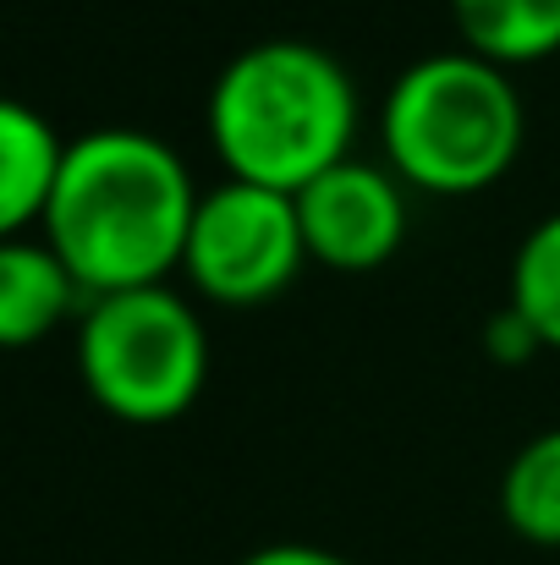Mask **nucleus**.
<instances>
[{"mask_svg":"<svg viewBox=\"0 0 560 565\" xmlns=\"http://www.w3.org/2000/svg\"><path fill=\"white\" fill-rule=\"evenodd\" d=\"M308 264L297 198L253 182H220L198 192L182 247L187 286L214 308L275 302Z\"/></svg>","mask_w":560,"mask_h":565,"instance_id":"39448f33","label":"nucleus"},{"mask_svg":"<svg viewBox=\"0 0 560 565\" xmlns=\"http://www.w3.org/2000/svg\"><path fill=\"white\" fill-rule=\"evenodd\" d=\"M61 132L22 99L0 94V242L6 236H28L61 177Z\"/></svg>","mask_w":560,"mask_h":565,"instance_id":"6e6552de","label":"nucleus"},{"mask_svg":"<svg viewBox=\"0 0 560 565\" xmlns=\"http://www.w3.org/2000/svg\"><path fill=\"white\" fill-rule=\"evenodd\" d=\"M297 220L308 264H325L336 275H373L406 242V188L395 182V171L352 154L297 192Z\"/></svg>","mask_w":560,"mask_h":565,"instance_id":"423d86ee","label":"nucleus"},{"mask_svg":"<svg viewBox=\"0 0 560 565\" xmlns=\"http://www.w3.org/2000/svg\"><path fill=\"white\" fill-rule=\"evenodd\" d=\"M500 522L533 544L560 550V428L533 434L500 472Z\"/></svg>","mask_w":560,"mask_h":565,"instance_id":"9d476101","label":"nucleus"},{"mask_svg":"<svg viewBox=\"0 0 560 565\" xmlns=\"http://www.w3.org/2000/svg\"><path fill=\"white\" fill-rule=\"evenodd\" d=\"M198 188L187 160L155 132L99 127L66 143L39 236L83 297L160 286L182 269Z\"/></svg>","mask_w":560,"mask_h":565,"instance_id":"f257e3e1","label":"nucleus"},{"mask_svg":"<svg viewBox=\"0 0 560 565\" xmlns=\"http://www.w3.org/2000/svg\"><path fill=\"white\" fill-rule=\"evenodd\" d=\"M203 127L231 182L297 198L314 177L352 160L358 83L325 44L258 39L214 72Z\"/></svg>","mask_w":560,"mask_h":565,"instance_id":"f03ea898","label":"nucleus"},{"mask_svg":"<svg viewBox=\"0 0 560 565\" xmlns=\"http://www.w3.org/2000/svg\"><path fill=\"white\" fill-rule=\"evenodd\" d=\"M484 347H489V358L495 363H506V369H517V363H533L545 347H539V335L528 330V319L517 313V308H500L489 324H484Z\"/></svg>","mask_w":560,"mask_h":565,"instance_id":"f8f14e48","label":"nucleus"},{"mask_svg":"<svg viewBox=\"0 0 560 565\" xmlns=\"http://www.w3.org/2000/svg\"><path fill=\"white\" fill-rule=\"evenodd\" d=\"M236 565H352L336 550H319V544H264L253 555H242Z\"/></svg>","mask_w":560,"mask_h":565,"instance_id":"ddd939ff","label":"nucleus"},{"mask_svg":"<svg viewBox=\"0 0 560 565\" xmlns=\"http://www.w3.org/2000/svg\"><path fill=\"white\" fill-rule=\"evenodd\" d=\"M77 379L116 423H177L209 384L203 313L171 291V280L88 297L77 319Z\"/></svg>","mask_w":560,"mask_h":565,"instance_id":"20e7f679","label":"nucleus"},{"mask_svg":"<svg viewBox=\"0 0 560 565\" xmlns=\"http://www.w3.org/2000/svg\"><path fill=\"white\" fill-rule=\"evenodd\" d=\"M528 110L506 66L473 50L412 61L379 110V143L395 182L429 198L489 192L522 154Z\"/></svg>","mask_w":560,"mask_h":565,"instance_id":"7ed1b4c3","label":"nucleus"},{"mask_svg":"<svg viewBox=\"0 0 560 565\" xmlns=\"http://www.w3.org/2000/svg\"><path fill=\"white\" fill-rule=\"evenodd\" d=\"M506 308H517L528 319V330L539 335L545 352H560V209L545 214L517 242Z\"/></svg>","mask_w":560,"mask_h":565,"instance_id":"9b49d317","label":"nucleus"},{"mask_svg":"<svg viewBox=\"0 0 560 565\" xmlns=\"http://www.w3.org/2000/svg\"><path fill=\"white\" fill-rule=\"evenodd\" d=\"M77 302L88 297L44 236L0 242V352L39 347L77 313Z\"/></svg>","mask_w":560,"mask_h":565,"instance_id":"0eeeda50","label":"nucleus"},{"mask_svg":"<svg viewBox=\"0 0 560 565\" xmlns=\"http://www.w3.org/2000/svg\"><path fill=\"white\" fill-rule=\"evenodd\" d=\"M462 50L517 72L560 55V0H451Z\"/></svg>","mask_w":560,"mask_h":565,"instance_id":"1a4fd4ad","label":"nucleus"}]
</instances>
